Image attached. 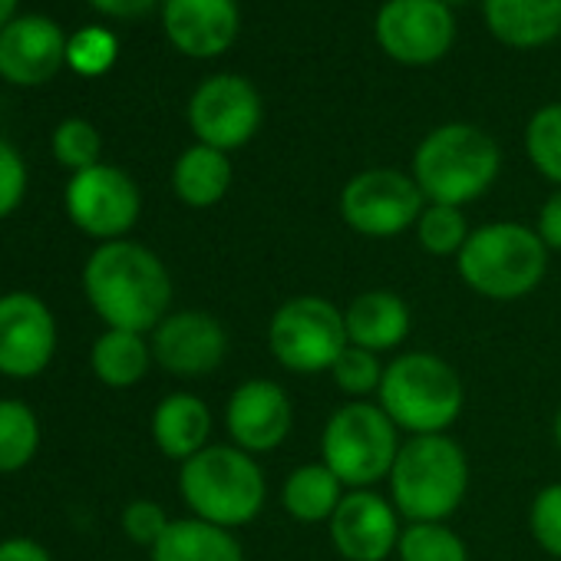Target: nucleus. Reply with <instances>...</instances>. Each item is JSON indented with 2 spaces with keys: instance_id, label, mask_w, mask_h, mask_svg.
I'll use <instances>...</instances> for the list:
<instances>
[{
  "instance_id": "1",
  "label": "nucleus",
  "mask_w": 561,
  "mask_h": 561,
  "mask_svg": "<svg viewBox=\"0 0 561 561\" xmlns=\"http://www.w3.org/2000/svg\"><path fill=\"white\" fill-rule=\"evenodd\" d=\"M83 295L106 328L152 334L172 314V274L139 241H103L83 264Z\"/></svg>"
},
{
  "instance_id": "2",
  "label": "nucleus",
  "mask_w": 561,
  "mask_h": 561,
  "mask_svg": "<svg viewBox=\"0 0 561 561\" xmlns=\"http://www.w3.org/2000/svg\"><path fill=\"white\" fill-rule=\"evenodd\" d=\"M548 248L535 228L522 221H489L469 234L456 254L459 277L469 291L485 301H522L548 271Z\"/></svg>"
},
{
  "instance_id": "3",
  "label": "nucleus",
  "mask_w": 561,
  "mask_h": 561,
  "mask_svg": "<svg viewBox=\"0 0 561 561\" xmlns=\"http://www.w3.org/2000/svg\"><path fill=\"white\" fill-rule=\"evenodd\" d=\"M390 502L400 518L410 522H446L466 502L469 492V456L449 436H410L387 476Z\"/></svg>"
},
{
  "instance_id": "4",
  "label": "nucleus",
  "mask_w": 561,
  "mask_h": 561,
  "mask_svg": "<svg viewBox=\"0 0 561 561\" xmlns=\"http://www.w3.org/2000/svg\"><path fill=\"white\" fill-rule=\"evenodd\" d=\"M179 495L202 522L228 531L251 525L267 499V479L257 456L211 443L179 469Z\"/></svg>"
},
{
  "instance_id": "5",
  "label": "nucleus",
  "mask_w": 561,
  "mask_h": 561,
  "mask_svg": "<svg viewBox=\"0 0 561 561\" xmlns=\"http://www.w3.org/2000/svg\"><path fill=\"white\" fill-rule=\"evenodd\" d=\"M377 400L400 433L439 436L459 420L466 387L456 367L439 354L407 351L387 364Z\"/></svg>"
},
{
  "instance_id": "6",
  "label": "nucleus",
  "mask_w": 561,
  "mask_h": 561,
  "mask_svg": "<svg viewBox=\"0 0 561 561\" xmlns=\"http://www.w3.org/2000/svg\"><path fill=\"white\" fill-rule=\"evenodd\" d=\"M499 165L502 156L489 133L469 123H446L420 142L413 179L426 202L462 208L492 188Z\"/></svg>"
},
{
  "instance_id": "7",
  "label": "nucleus",
  "mask_w": 561,
  "mask_h": 561,
  "mask_svg": "<svg viewBox=\"0 0 561 561\" xmlns=\"http://www.w3.org/2000/svg\"><path fill=\"white\" fill-rule=\"evenodd\" d=\"M400 446V430L380 403L347 400L321 433V462L347 489H374L390 476Z\"/></svg>"
},
{
  "instance_id": "8",
  "label": "nucleus",
  "mask_w": 561,
  "mask_h": 561,
  "mask_svg": "<svg viewBox=\"0 0 561 561\" xmlns=\"http://www.w3.org/2000/svg\"><path fill=\"white\" fill-rule=\"evenodd\" d=\"M347 344L344 311L321 295H298L280 305L267 321L271 357L301 377L331 374Z\"/></svg>"
},
{
  "instance_id": "9",
  "label": "nucleus",
  "mask_w": 561,
  "mask_h": 561,
  "mask_svg": "<svg viewBox=\"0 0 561 561\" xmlns=\"http://www.w3.org/2000/svg\"><path fill=\"white\" fill-rule=\"evenodd\" d=\"M423 208L426 195L416 179L397 169H367L341 192V218L364 238H397L416 228Z\"/></svg>"
},
{
  "instance_id": "10",
  "label": "nucleus",
  "mask_w": 561,
  "mask_h": 561,
  "mask_svg": "<svg viewBox=\"0 0 561 561\" xmlns=\"http://www.w3.org/2000/svg\"><path fill=\"white\" fill-rule=\"evenodd\" d=\"M64 205L70 221L103 244L119 241L133 231L142 211V195L139 185L123 169L100 162L70 179Z\"/></svg>"
},
{
  "instance_id": "11",
  "label": "nucleus",
  "mask_w": 561,
  "mask_h": 561,
  "mask_svg": "<svg viewBox=\"0 0 561 561\" xmlns=\"http://www.w3.org/2000/svg\"><path fill=\"white\" fill-rule=\"evenodd\" d=\"M57 318L34 291L0 295V374L34 380L57 357Z\"/></svg>"
},
{
  "instance_id": "12",
  "label": "nucleus",
  "mask_w": 561,
  "mask_h": 561,
  "mask_svg": "<svg viewBox=\"0 0 561 561\" xmlns=\"http://www.w3.org/2000/svg\"><path fill=\"white\" fill-rule=\"evenodd\" d=\"M188 123L202 146L221 152L241 149L261 126V96L241 77H211L195 90L188 103Z\"/></svg>"
},
{
  "instance_id": "13",
  "label": "nucleus",
  "mask_w": 561,
  "mask_h": 561,
  "mask_svg": "<svg viewBox=\"0 0 561 561\" xmlns=\"http://www.w3.org/2000/svg\"><path fill=\"white\" fill-rule=\"evenodd\" d=\"M152 360L179 380H202L228 357V331L208 311H172L152 334Z\"/></svg>"
},
{
  "instance_id": "14",
  "label": "nucleus",
  "mask_w": 561,
  "mask_h": 561,
  "mask_svg": "<svg viewBox=\"0 0 561 561\" xmlns=\"http://www.w3.org/2000/svg\"><path fill=\"white\" fill-rule=\"evenodd\" d=\"M456 37L449 4L443 0H387L377 14L380 47L407 67L436 64Z\"/></svg>"
},
{
  "instance_id": "15",
  "label": "nucleus",
  "mask_w": 561,
  "mask_h": 561,
  "mask_svg": "<svg viewBox=\"0 0 561 561\" xmlns=\"http://www.w3.org/2000/svg\"><path fill=\"white\" fill-rule=\"evenodd\" d=\"M225 430L231 436V446L251 456L274 453L288 443L295 430V403L288 390L274 380H244L231 390L225 403Z\"/></svg>"
},
{
  "instance_id": "16",
  "label": "nucleus",
  "mask_w": 561,
  "mask_h": 561,
  "mask_svg": "<svg viewBox=\"0 0 561 561\" xmlns=\"http://www.w3.org/2000/svg\"><path fill=\"white\" fill-rule=\"evenodd\" d=\"M328 528L344 561H387L397 554L403 535L397 505L377 489H347Z\"/></svg>"
},
{
  "instance_id": "17",
  "label": "nucleus",
  "mask_w": 561,
  "mask_h": 561,
  "mask_svg": "<svg viewBox=\"0 0 561 561\" xmlns=\"http://www.w3.org/2000/svg\"><path fill=\"white\" fill-rule=\"evenodd\" d=\"M67 37L47 18H18L0 31V77L18 87L47 83L67 60Z\"/></svg>"
},
{
  "instance_id": "18",
  "label": "nucleus",
  "mask_w": 561,
  "mask_h": 561,
  "mask_svg": "<svg viewBox=\"0 0 561 561\" xmlns=\"http://www.w3.org/2000/svg\"><path fill=\"white\" fill-rule=\"evenodd\" d=\"M162 24L169 41L188 57H218L238 37L234 0H165Z\"/></svg>"
},
{
  "instance_id": "19",
  "label": "nucleus",
  "mask_w": 561,
  "mask_h": 561,
  "mask_svg": "<svg viewBox=\"0 0 561 561\" xmlns=\"http://www.w3.org/2000/svg\"><path fill=\"white\" fill-rule=\"evenodd\" d=\"M344 324H347V341L354 347H364L374 354H390L407 344V337L413 331V314L400 295L377 288V291L357 295L347 305Z\"/></svg>"
},
{
  "instance_id": "20",
  "label": "nucleus",
  "mask_w": 561,
  "mask_h": 561,
  "mask_svg": "<svg viewBox=\"0 0 561 561\" xmlns=\"http://www.w3.org/2000/svg\"><path fill=\"white\" fill-rule=\"evenodd\" d=\"M152 443L165 459L188 462L205 446H211V410L202 397L175 390L162 397L149 420Z\"/></svg>"
},
{
  "instance_id": "21",
  "label": "nucleus",
  "mask_w": 561,
  "mask_h": 561,
  "mask_svg": "<svg viewBox=\"0 0 561 561\" xmlns=\"http://www.w3.org/2000/svg\"><path fill=\"white\" fill-rule=\"evenodd\" d=\"M489 31L515 47L535 50L561 34V0H482Z\"/></svg>"
},
{
  "instance_id": "22",
  "label": "nucleus",
  "mask_w": 561,
  "mask_h": 561,
  "mask_svg": "<svg viewBox=\"0 0 561 561\" xmlns=\"http://www.w3.org/2000/svg\"><path fill=\"white\" fill-rule=\"evenodd\" d=\"M149 561H244V548L234 531L188 515L172 518L165 535L149 551Z\"/></svg>"
},
{
  "instance_id": "23",
  "label": "nucleus",
  "mask_w": 561,
  "mask_h": 561,
  "mask_svg": "<svg viewBox=\"0 0 561 561\" xmlns=\"http://www.w3.org/2000/svg\"><path fill=\"white\" fill-rule=\"evenodd\" d=\"M152 364V344L136 331L106 328L90 347V370L110 390H129L142 383Z\"/></svg>"
},
{
  "instance_id": "24",
  "label": "nucleus",
  "mask_w": 561,
  "mask_h": 561,
  "mask_svg": "<svg viewBox=\"0 0 561 561\" xmlns=\"http://www.w3.org/2000/svg\"><path fill=\"white\" fill-rule=\"evenodd\" d=\"M344 495H347V485L324 462L298 466L285 479V485H280V505H285V512L301 525L331 522Z\"/></svg>"
},
{
  "instance_id": "25",
  "label": "nucleus",
  "mask_w": 561,
  "mask_h": 561,
  "mask_svg": "<svg viewBox=\"0 0 561 561\" xmlns=\"http://www.w3.org/2000/svg\"><path fill=\"white\" fill-rule=\"evenodd\" d=\"M172 188L179 202L188 208H211L218 205L231 188V162L228 152L211 146H192L179 156L172 169Z\"/></svg>"
},
{
  "instance_id": "26",
  "label": "nucleus",
  "mask_w": 561,
  "mask_h": 561,
  "mask_svg": "<svg viewBox=\"0 0 561 561\" xmlns=\"http://www.w3.org/2000/svg\"><path fill=\"white\" fill-rule=\"evenodd\" d=\"M44 426L24 400H0V476L21 472L41 453Z\"/></svg>"
},
{
  "instance_id": "27",
  "label": "nucleus",
  "mask_w": 561,
  "mask_h": 561,
  "mask_svg": "<svg viewBox=\"0 0 561 561\" xmlns=\"http://www.w3.org/2000/svg\"><path fill=\"white\" fill-rule=\"evenodd\" d=\"M400 561H469V548L459 531H453L446 522H410L403 525Z\"/></svg>"
},
{
  "instance_id": "28",
  "label": "nucleus",
  "mask_w": 561,
  "mask_h": 561,
  "mask_svg": "<svg viewBox=\"0 0 561 561\" xmlns=\"http://www.w3.org/2000/svg\"><path fill=\"white\" fill-rule=\"evenodd\" d=\"M469 234L472 231H469L462 208H453V205L426 202V208L416 221V241L433 257H456L462 251V244L469 241Z\"/></svg>"
},
{
  "instance_id": "29",
  "label": "nucleus",
  "mask_w": 561,
  "mask_h": 561,
  "mask_svg": "<svg viewBox=\"0 0 561 561\" xmlns=\"http://www.w3.org/2000/svg\"><path fill=\"white\" fill-rule=\"evenodd\" d=\"M525 152L531 165L554 185H561V103L541 106L525 129Z\"/></svg>"
},
{
  "instance_id": "30",
  "label": "nucleus",
  "mask_w": 561,
  "mask_h": 561,
  "mask_svg": "<svg viewBox=\"0 0 561 561\" xmlns=\"http://www.w3.org/2000/svg\"><path fill=\"white\" fill-rule=\"evenodd\" d=\"M383 370H387V367L380 364V354L347 344L344 354L337 357V364L331 367V380H334V387H337L344 397H351V400H367V397L380 393Z\"/></svg>"
},
{
  "instance_id": "31",
  "label": "nucleus",
  "mask_w": 561,
  "mask_h": 561,
  "mask_svg": "<svg viewBox=\"0 0 561 561\" xmlns=\"http://www.w3.org/2000/svg\"><path fill=\"white\" fill-rule=\"evenodd\" d=\"M100 149H103V139H100L96 126H90L87 119H67L54 133V156L73 175L100 165Z\"/></svg>"
},
{
  "instance_id": "32",
  "label": "nucleus",
  "mask_w": 561,
  "mask_h": 561,
  "mask_svg": "<svg viewBox=\"0 0 561 561\" xmlns=\"http://www.w3.org/2000/svg\"><path fill=\"white\" fill-rule=\"evenodd\" d=\"M528 528L535 545L561 561V482L538 489V495L528 505Z\"/></svg>"
},
{
  "instance_id": "33",
  "label": "nucleus",
  "mask_w": 561,
  "mask_h": 561,
  "mask_svg": "<svg viewBox=\"0 0 561 561\" xmlns=\"http://www.w3.org/2000/svg\"><path fill=\"white\" fill-rule=\"evenodd\" d=\"M67 60L77 73L83 77H100L113 67L116 60V41L113 34L100 31V27H90V31H80L70 47H67Z\"/></svg>"
},
{
  "instance_id": "34",
  "label": "nucleus",
  "mask_w": 561,
  "mask_h": 561,
  "mask_svg": "<svg viewBox=\"0 0 561 561\" xmlns=\"http://www.w3.org/2000/svg\"><path fill=\"white\" fill-rule=\"evenodd\" d=\"M119 525H123V535L142 548H156V541L165 535V528L172 525V518L165 515V508L156 502V499H133L123 515H119Z\"/></svg>"
},
{
  "instance_id": "35",
  "label": "nucleus",
  "mask_w": 561,
  "mask_h": 561,
  "mask_svg": "<svg viewBox=\"0 0 561 561\" xmlns=\"http://www.w3.org/2000/svg\"><path fill=\"white\" fill-rule=\"evenodd\" d=\"M24 195H27V165L11 142L0 139V218L14 215Z\"/></svg>"
},
{
  "instance_id": "36",
  "label": "nucleus",
  "mask_w": 561,
  "mask_h": 561,
  "mask_svg": "<svg viewBox=\"0 0 561 561\" xmlns=\"http://www.w3.org/2000/svg\"><path fill=\"white\" fill-rule=\"evenodd\" d=\"M535 231H538V238L545 241L548 251H561V188L545 198Z\"/></svg>"
},
{
  "instance_id": "37",
  "label": "nucleus",
  "mask_w": 561,
  "mask_h": 561,
  "mask_svg": "<svg viewBox=\"0 0 561 561\" xmlns=\"http://www.w3.org/2000/svg\"><path fill=\"white\" fill-rule=\"evenodd\" d=\"M0 561H54V558L41 541L18 535V538L0 541Z\"/></svg>"
},
{
  "instance_id": "38",
  "label": "nucleus",
  "mask_w": 561,
  "mask_h": 561,
  "mask_svg": "<svg viewBox=\"0 0 561 561\" xmlns=\"http://www.w3.org/2000/svg\"><path fill=\"white\" fill-rule=\"evenodd\" d=\"M90 4L110 18H142L146 11H152L159 0H90Z\"/></svg>"
},
{
  "instance_id": "39",
  "label": "nucleus",
  "mask_w": 561,
  "mask_h": 561,
  "mask_svg": "<svg viewBox=\"0 0 561 561\" xmlns=\"http://www.w3.org/2000/svg\"><path fill=\"white\" fill-rule=\"evenodd\" d=\"M14 11H18V0H0V31L11 24Z\"/></svg>"
},
{
  "instance_id": "40",
  "label": "nucleus",
  "mask_w": 561,
  "mask_h": 561,
  "mask_svg": "<svg viewBox=\"0 0 561 561\" xmlns=\"http://www.w3.org/2000/svg\"><path fill=\"white\" fill-rule=\"evenodd\" d=\"M554 443H558V449H561V407H558V413H554Z\"/></svg>"
},
{
  "instance_id": "41",
  "label": "nucleus",
  "mask_w": 561,
  "mask_h": 561,
  "mask_svg": "<svg viewBox=\"0 0 561 561\" xmlns=\"http://www.w3.org/2000/svg\"><path fill=\"white\" fill-rule=\"evenodd\" d=\"M443 4H466V0H443Z\"/></svg>"
}]
</instances>
